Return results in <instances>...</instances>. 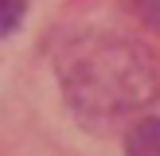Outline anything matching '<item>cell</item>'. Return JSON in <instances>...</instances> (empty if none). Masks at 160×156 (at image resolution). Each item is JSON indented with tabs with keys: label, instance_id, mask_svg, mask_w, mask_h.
<instances>
[{
	"label": "cell",
	"instance_id": "obj_1",
	"mask_svg": "<svg viewBox=\"0 0 160 156\" xmlns=\"http://www.w3.org/2000/svg\"><path fill=\"white\" fill-rule=\"evenodd\" d=\"M55 66L74 117L90 129L125 121L160 94V70L148 47L109 31H78L59 47Z\"/></svg>",
	"mask_w": 160,
	"mask_h": 156
},
{
	"label": "cell",
	"instance_id": "obj_2",
	"mask_svg": "<svg viewBox=\"0 0 160 156\" xmlns=\"http://www.w3.org/2000/svg\"><path fill=\"white\" fill-rule=\"evenodd\" d=\"M125 156H160V117H145L125 133Z\"/></svg>",
	"mask_w": 160,
	"mask_h": 156
},
{
	"label": "cell",
	"instance_id": "obj_3",
	"mask_svg": "<svg viewBox=\"0 0 160 156\" xmlns=\"http://www.w3.org/2000/svg\"><path fill=\"white\" fill-rule=\"evenodd\" d=\"M23 8H28V0H0V35H12L20 27Z\"/></svg>",
	"mask_w": 160,
	"mask_h": 156
}]
</instances>
